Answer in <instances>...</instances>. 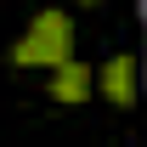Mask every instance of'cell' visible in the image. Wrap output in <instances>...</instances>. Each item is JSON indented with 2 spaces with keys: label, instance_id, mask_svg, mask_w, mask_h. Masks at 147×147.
Segmentation results:
<instances>
[{
  "label": "cell",
  "instance_id": "cell-4",
  "mask_svg": "<svg viewBox=\"0 0 147 147\" xmlns=\"http://www.w3.org/2000/svg\"><path fill=\"white\" fill-rule=\"evenodd\" d=\"M85 6H91V0H85Z\"/></svg>",
  "mask_w": 147,
  "mask_h": 147
},
{
  "label": "cell",
  "instance_id": "cell-3",
  "mask_svg": "<svg viewBox=\"0 0 147 147\" xmlns=\"http://www.w3.org/2000/svg\"><path fill=\"white\" fill-rule=\"evenodd\" d=\"M91 85H96V74L85 68V62H57L51 68V79H45V91L57 96V102H85V96H91Z\"/></svg>",
  "mask_w": 147,
  "mask_h": 147
},
{
  "label": "cell",
  "instance_id": "cell-2",
  "mask_svg": "<svg viewBox=\"0 0 147 147\" xmlns=\"http://www.w3.org/2000/svg\"><path fill=\"white\" fill-rule=\"evenodd\" d=\"M96 85L113 108H136V57H113L108 68L96 74Z\"/></svg>",
  "mask_w": 147,
  "mask_h": 147
},
{
  "label": "cell",
  "instance_id": "cell-1",
  "mask_svg": "<svg viewBox=\"0 0 147 147\" xmlns=\"http://www.w3.org/2000/svg\"><path fill=\"white\" fill-rule=\"evenodd\" d=\"M74 57V23L68 11H40L28 28H23V40L11 45V62L17 68H57V62H68Z\"/></svg>",
  "mask_w": 147,
  "mask_h": 147
}]
</instances>
